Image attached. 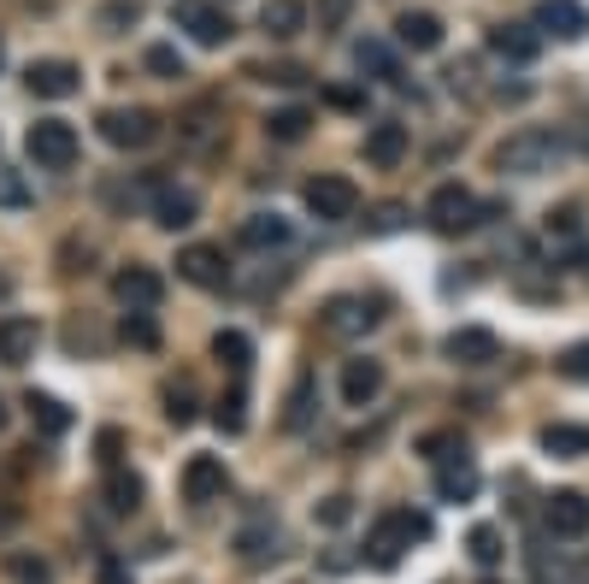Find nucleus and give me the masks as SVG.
<instances>
[{
    "instance_id": "obj_1",
    "label": "nucleus",
    "mask_w": 589,
    "mask_h": 584,
    "mask_svg": "<svg viewBox=\"0 0 589 584\" xmlns=\"http://www.w3.org/2000/svg\"><path fill=\"white\" fill-rule=\"evenodd\" d=\"M24 153L42 171H72L77 166V130L65 125V118H36L30 136H24Z\"/></svg>"
},
{
    "instance_id": "obj_2",
    "label": "nucleus",
    "mask_w": 589,
    "mask_h": 584,
    "mask_svg": "<svg viewBox=\"0 0 589 584\" xmlns=\"http://www.w3.org/2000/svg\"><path fill=\"white\" fill-rule=\"evenodd\" d=\"M566 153L560 136H548V130H525V136H513L507 148H501V171H518V178H536V171H554V160Z\"/></svg>"
},
{
    "instance_id": "obj_3",
    "label": "nucleus",
    "mask_w": 589,
    "mask_h": 584,
    "mask_svg": "<svg viewBox=\"0 0 589 584\" xmlns=\"http://www.w3.org/2000/svg\"><path fill=\"white\" fill-rule=\"evenodd\" d=\"M413 538H430V520H425V513H384V525L372 531V561H377V566H395Z\"/></svg>"
},
{
    "instance_id": "obj_4",
    "label": "nucleus",
    "mask_w": 589,
    "mask_h": 584,
    "mask_svg": "<svg viewBox=\"0 0 589 584\" xmlns=\"http://www.w3.org/2000/svg\"><path fill=\"white\" fill-rule=\"evenodd\" d=\"M354 208H360V189L349 183V178H336V171H324V178H313L307 183V213L313 219H354Z\"/></svg>"
},
{
    "instance_id": "obj_5",
    "label": "nucleus",
    "mask_w": 589,
    "mask_h": 584,
    "mask_svg": "<svg viewBox=\"0 0 589 584\" xmlns=\"http://www.w3.org/2000/svg\"><path fill=\"white\" fill-rule=\"evenodd\" d=\"M100 136H107L113 148H148L153 136H160V118L148 107H113V113H100Z\"/></svg>"
},
{
    "instance_id": "obj_6",
    "label": "nucleus",
    "mask_w": 589,
    "mask_h": 584,
    "mask_svg": "<svg viewBox=\"0 0 589 584\" xmlns=\"http://www.w3.org/2000/svg\"><path fill=\"white\" fill-rule=\"evenodd\" d=\"M478 201H472V189H460V183H442L437 195H430V208H425V219L437 231H472L478 225Z\"/></svg>"
},
{
    "instance_id": "obj_7",
    "label": "nucleus",
    "mask_w": 589,
    "mask_h": 584,
    "mask_svg": "<svg viewBox=\"0 0 589 584\" xmlns=\"http://www.w3.org/2000/svg\"><path fill=\"white\" fill-rule=\"evenodd\" d=\"M113 296L130 307V314H153V307L165 301V284H160V272L153 266H125L113 278Z\"/></svg>"
},
{
    "instance_id": "obj_8",
    "label": "nucleus",
    "mask_w": 589,
    "mask_h": 584,
    "mask_svg": "<svg viewBox=\"0 0 589 584\" xmlns=\"http://www.w3.org/2000/svg\"><path fill=\"white\" fill-rule=\"evenodd\" d=\"M171 19H178L201 47H224V42H231V19H224L218 7H206V0H178V12H171Z\"/></svg>"
},
{
    "instance_id": "obj_9",
    "label": "nucleus",
    "mask_w": 589,
    "mask_h": 584,
    "mask_svg": "<svg viewBox=\"0 0 589 584\" xmlns=\"http://www.w3.org/2000/svg\"><path fill=\"white\" fill-rule=\"evenodd\" d=\"M24 83H30V95H42V100H65V95H77L83 72H77L72 60H36L24 72Z\"/></svg>"
},
{
    "instance_id": "obj_10",
    "label": "nucleus",
    "mask_w": 589,
    "mask_h": 584,
    "mask_svg": "<svg viewBox=\"0 0 589 584\" xmlns=\"http://www.w3.org/2000/svg\"><path fill=\"white\" fill-rule=\"evenodd\" d=\"M543 520H548L554 538H583V531H589V496H578V490H554L548 508H543Z\"/></svg>"
},
{
    "instance_id": "obj_11",
    "label": "nucleus",
    "mask_w": 589,
    "mask_h": 584,
    "mask_svg": "<svg viewBox=\"0 0 589 584\" xmlns=\"http://www.w3.org/2000/svg\"><path fill=\"white\" fill-rule=\"evenodd\" d=\"M224 496V460L218 455H189L183 467V502H218Z\"/></svg>"
},
{
    "instance_id": "obj_12",
    "label": "nucleus",
    "mask_w": 589,
    "mask_h": 584,
    "mask_svg": "<svg viewBox=\"0 0 589 584\" xmlns=\"http://www.w3.org/2000/svg\"><path fill=\"white\" fill-rule=\"evenodd\" d=\"M36 342H42V325H36V319H24V314H7V319H0V360H7V367L36 360Z\"/></svg>"
},
{
    "instance_id": "obj_13",
    "label": "nucleus",
    "mask_w": 589,
    "mask_h": 584,
    "mask_svg": "<svg viewBox=\"0 0 589 584\" xmlns=\"http://www.w3.org/2000/svg\"><path fill=\"white\" fill-rule=\"evenodd\" d=\"M377 325V307L360 301V296H336L331 307H324V331L331 337H366Z\"/></svg>"
},
{
    "instance_id": "obj_14",
    "label": "nucleus",
    "mask_w": 589,
    "mask_h": 584,
    "mask_svg": "<svg viewBox=\"0 0 589 584\" xmlns=\"http://www.w3.org/2000/svg\"><path fill=\"white\" fill-rule=\"evenodd\" d=\"M178 272L195 289H224V278H231V266H224V254L218 248H206V243H195V248H183L178 254Z\"/></svg>"
},
{
    "instance_id": "obj_15",
    "label": "nucleus",
    "mask_w": 589,
    "mask_h": 584,
    "mask_svg": "<svg viewBox=\"0 0 589 584\" xmlns=\"http://www.w3.org/2000/svg\"><path fill=\"white\" fill-rule=\"evenodd\" d=\"M536 24H543L548 36H560V42H578L589 30V12L578 0H543V7H536Z\"/></svg>"
},
{
    "instance_id": "obj_16",
    "label": "nucleus",
    "mask_w": 589,
    "mask_h": 584,
    "mask_svg": "<svg viewBox=\"0 0 589 584\" xmlns=\"http://www.w3.org/2000/svg\"><path fill=\"white\" fill-rule=\"evenodd\" d=\"M366 160H372L377 171L401 166V160H407V125H395V118L372 125V130H366Z\"/></svg>"
},
{
    "instance_id": "obj_17",
    "label": "nucleus",
    "mask_w": 589,
    "mask_h": 584,
    "mask_svg": "<svg viewBox=\"0 0 589 584\" xmlns=\"http://www.w3.org/2000/svg\"><path fill=\"white\" fill-rule=\"evenodd\" d=\"M377 390H384V367H377V360H349V367H342V402L349 407L377 402Z\"/></svg>"
},
{
    "instance_id": "obj_18",
    "label": "nucleus",
    "mask_w": 589,
    "mask_h": 584,
    "mask_svg": "<svg viewBox=\"0 0 589 584\" xmlns=\"http://www.w3.org/2000/svg\"><path fill=\"white\" fill-rule=\"evenodd\" d=\"M395 36H401V47H413V54H437L442 47V19L437 12H401Z\"/></svg>"
},
{
    "instance_id": "obj_19",
    "label": "nucleus",
    "mask_w": 589,
    "mask_h": 584,
    "mask_svg": "<svg viewBox=\"0 0 589 584\" xmlns=\"http://www.w3.org/2000/svg\"><path fill=\"white\" fill-rule=\"evenodd\" d=\"M259 30L277 36V42L301 36V30H307V7H301V0H266V7H259Z\"/></svg>"
},
{
    "instance_id": "obj_20",
    "label": "nucleus",
    "mask_w": 589,
    "mask_h": 584,
    "mask_svg": "<svg viewBox=\"0 0 589 584\" xmlns=\"http://www.w3.org/2000/svg\"><path fill=\"white\" fill-rule=\"evenodd\" d=\"M195 213H201L195 189H160V195H153V219H160L165 231H183V225H195Z\"/></svg>"
},
{
    "instance_id": "obj_21",
    "label": "nucleus",
    "mask_w": 589,
    "mask_h": 584,
    "mask_svg": "<svg viewBox=\"0 0 589 584\" xmlns=\"http://www.w3.org/2000/svg\"><path fill=\"white\" fill-rule=\"evenodd\" d=\"M448 360H460V367H483V360H495V337L478 331V325H465V331H454L442 342Z\"/></svg>"
},
{
    "instance_id": "obj_22",
    "label": "nucleus",
    "mask_w": 589,
    "mask_h": 584,
    "mask_svg": "<svg viewBox=\"0 0 589 584\" xmlns=\"http://www.w3.org/2000/svg\"><path fill=\"white\" fill-rule=\"evenodd\" d=\"M289 243V219L283 213H254L248 225H242V248H283Z\"/></svg>"
},
{
    "instance_id": "obj_23",
    "label": "nucleus",
    "mask_w": 589,
    "mask_h": 584,
    "mask_svg": "<svg viewBox=\"0 0 589 584\" xmlns=\"http://www.w3.org/2000/svg\"><path fill=\"white\" fill-rule=\"evenodd\" d=\"M24 407H30V420H36V432H42V437H65V432H72V407H65V402L36 396V390H30Z\"/></svg>"
},
{
    "instance_id": "obj_24",
    "label": "nucleus",
    "mask_w": 589,
    "mask_h": 584,
    "mask_svg": "<svg viewBox=\"0 0 589 584\" xmlns=\"http://www.w3.org/2000/svg\"><path fill=\"white\" fill-rule=\"evenodd\" d=\"M490 47H495L501 60H513V65L536 60V36H531L525 24H495V30H490Z\"/></svg>"
},
{
    "instance_id": "obj_25",
    "label": "nucleus",
    "mask_w": 589,
    "mask_h": 584,
    "mask_svg": "<svg viewBox=\"0 0 589 584\" xmlns=\"http://www.w3.org/2000/svg\"><path fill=\"white\" fill-rule=\"evenodd\" d=\"M543 449L560 455V460L589 455V425H548V432H543Z\"/></svg>"
},
{
    "instance_id": "obj_26",
    "label": "nucleus",
    "mask_w": 589,
    "mask_h": 584,
    "mask_svg": "<svg viewBox=\"0 0 589 584\" xmlns=\"http://www.w3.org/2000/svg\"><path fill=\"white\" fill-rule=\"evenodd\" d=\"M307 125H313V113H307V107H283V113L266 118V136H271V142H301Z\"/></svg>"
},
{
    "instance_id": "obj_27",
    "label": "nucleus",
    "mask_w": 589,
    "mask_h": 584,
    "mask_svg": "<svg viewBox=\"0 0 589 584\" xmlns=\"http://www.w3.org/2000/svg\"><path fill=\"white\" fill-rule=\"evenodd\" d=\"M437 490H442V502H465V496L478 490V472H472V460H454V467H442V478H437Z\"/></svg>"
},
{
    "instance_id": "obj_28",
    "label": "nucleus",
    "mask_w": 589,
    "mask_h": 584,
    "mask_svg": "<svg viewBox=\"0 0 589 584\" xmlns=\"http://www.w3.org/2000/svg\"><path fill=\"white\" fill-rule=\"evenodd\" d=\"M107 508L113 513H136V508H142V478H136V472H113L107 478Z\"/></svg>"
},
{
    "instance_id": "obj_29",
    "label": "nucleus",
    "mask_w": 589,
    "mask_h": 584,
    "mask_svg": "<svg viewBox=\"0 0 589 584\" xmlns=\"http://www.w3.org/2000/svg\"><path fill=\"white\" fill-rule=\"evenodd\" d=\"M213 354H218V360H224V367H231V372H248V367H254V342L242 337V331H218Z\"/></svg>"
},
{
    "instance_id": "obj_30",
    "label": "nucleus",
    "mask_w": 589,
    "mask_h": 584,
    "mask_svg": "<svg viewBox=\"0 0 589 584\" xmlns=\"http://www.w3.org/2000/svg\"><path fill=\"white\" fill-rule=\"evenodd\" d=\"M465 549H472V561H478V566H495V561H501V531H495V525H472Z\"/></svg>"
},
{
    "instance_id": "obj_31",
    "label": "nucleus",
    "mask_w": 589,
    "mask_h": 584,
    "mask_svg": "<svg viewBox=\"0 0 589 584\" xmlns=\"http://www.w3.org/2000/svg\"><path fill=\"white\" fill-rule=\"evenodd\" d=\"M213 420H218V432H224V437H236L242 425H248V396H242V390H231V396L218 402V414H213Z\"/></svg>"
},
{
    "instance_id": "obj_32",
    "label": "nucleus",
    "mask_w": 589,
    "mask_h": 584,
    "mask_svg": "<svg viewBox=\"0 0 589 584\" xmlns=\"http://www.w3.org/2000/svg\"><path fill=\"white\" fill-rule=\"evenodd\" d=\"M560 378H571V384H589V337L571 342V349L560 354Z\"/></svg>"
},
{
    "instance_id": "obj_33",
    "label": "nucleus",
    "mask_w": 589,
    "mask_h": 584,
    "mask_svg": "<svg viewBox=\"0 0 589 584\" xmlns=\"http://www.w3.org/2000/svg\"><path fill=\"white\" fill-rule=\"evenodd\" d=\"M360 72H377V77H395V60H389V47L384 42H360Z\"/></svg>"
},
{
    "instance_id": "obj_34",
    "label": "nucleus",
    "mask_w": 589,
    "mask_h": 584,
    "mask_svg": "<svg viewBox=\"0 0 589 584\" xmlns=\"http://www.w3.org/2000/svg\"><path fill=\"white\" fill-rule=\"evenodd\" d=\"M136 19H142V7H136V0H107V7H100V24H107V30H125Z\"/></svg>"
},
{
    "instance_id": "obj_35",
    "label": "nucleus",
    "mask_w": 589,
    "mask_h": 584,
    "mask_svg": "<svg viewBox=\"0 0 589 584\" xmlns=\"http://www.w3.org/2000/svg\"><path fill=\"white\" fill-rule=\"evenodd\" d=\"M0 208H30V183L19 171H0Z\"/></svg>"
},
{
    "instance_id": "obj_36",
    "label": "nucleus",
    "mask_w": 589,
    "mask_h": 584,
    "mask_svg": "<svg viewBox=\"0 0 589 584\" xmlns=\"http://www.w3.org/2000/svg\"><path fill=\"white\" fill-rule=\"evenodd\" d=\"M148 72H160V77H183V54H178V47H148Z\"/></svg>"
},
{
    "instance_id": "obj_37",
    "label": "nucleus",
    "mask_w": 589,
    "mask_h": 584,
    "mask_svg": "<svg viewBox=\"0 0 589 584\" xmlns=\"http://www.w3.org/2000/svg\"><path fill=\"white\" fill-rule=\"evenodd\" d=\"M165 414H171V425H189V420H195V402H189V384L165 390Z\"/></svg>"
},
{
    "instance_id": "obj_38",
    "label": "nucleus",
    "mask_w": 589,
    "mask_h": 584,
    "mask_svg": "<svg viewBox=\"0 0 589 584\" xmlns=\"http://www.w3.org/2000/svg\"><path fill=\"white\" fill-rule=\"evenodd\" d=\"M125 337L136 342V349H153V342H160V331H153L148 314H130V319H125Z\"/></svg>"
},
{
    "instance_id": "obj_39",
    "label": "nucleus",
    "mask_w": 589,
    "mask_h": 584,
    "mask_svg": "<svg viewBox=\"0 0 589 584\" xmlns=\"http://www.w3.org/2000/svg\"><path fill=\"white\" fill-rule=\"evenodd\" d=\"M354 12V0H319V30H342Z\"/></svg>"
},
{
    "instance_id": "obj_40",
    "label": "nucleus",
    "mask_w": 589,
    "mask_h": 584,
    "mask_svg": "<svg viewBox=\"0 0 589 584\" xmlns=\"http://www.w3.org/2000/svg\"><path fill=\"white\" fill-rule=\"evenodd\" d=\"M349 496H331V502H319V525H349Z\"/></svg>"
},
{
    "instance_id": "obj_41",
    "label": "nucleus",
    "mask_w": 589,
    "mask_h": 584,
    "mask_svg": "<svg viewBox=\"0 0 589 584\" xmlns=\"http://www.w3.org/2000/svg\"><path fill=\"white\" fill-rule=\"evenodd\" d=\"M19 578H30V584H47V566H42V561H19Z\"/></svg>"
},
{
    "instance_id": "obj_42",
    "label": "nucleus",
    "mask_w": 589,
    "mask_h": 584,
    "mask_svg": "<svg viewBox=\"0 0 589 584\" xmlns=\"http://www.w3.org/2000/svg\"><path fill=\"white\" fill-rule=\"evenodd\" d=\"M100 584H130V578H125V566H118V561H100Z\"/></svg>"
},
{
    "instance_id": "obj_43",
    "label": "nucleus",
    "mask_w": 589,
    "mask_h": 584,
    "mask_svg": "<svg viewBox=\"0 0 589 584\" xmlns=\"http://www.w3.org/2000/svg\"><path fill=\"white\" fill-rule=\"evenodd\" d=\"M0 432H7V402H0Z\"/></svg>"
},
{
    "instance_id": "obj_44",
    "label": "nucleus",
    "mask_w": 589,
    "mask_h": 584,
    "mask_svg": "<svg viewBox=\"0 0 589 584\" xmlns=\"http://www.w3.org/2000/svg\"><path fill=\"white\" fill-rule=\"evenodd\" d=\"M0 60H7V54H0Z\"/></svg>"
}]
</instances>
